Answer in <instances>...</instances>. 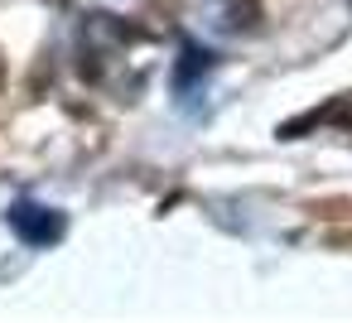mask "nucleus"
Masks as SVG:
<instances>
[{"label":"nucleus","mask_w":352,"mask_h":323,"mask_svg":"<svg viewBox=\"0 0 352 323\" xmlns=\"http://www.w3.org/2000/svg\"><path fill=\"white\" fill-rule=\"evenodd\" d=\"M10 227H15L25 241H34V246H49V241H58V232H63V217H54L49 208L20 203V208L10 212Z\"/></svg>","instance_id":"f257e3e1"}]
</instances>
